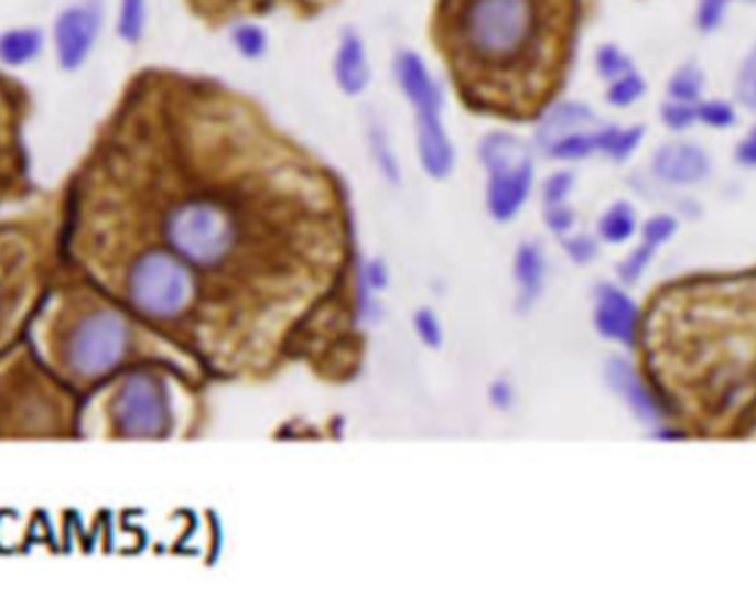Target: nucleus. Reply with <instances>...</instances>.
Listing matches in <instances>:
<instances>
[{
	"instance_id": "obj_1",
	"label": "nucleus",
	"mask_w": 756,
	"mask_h": 607,
	"mask_svg": "<svg viewBox=\"0 0 756 607\" xmlns=\"http://www.w3.org/2000/svg\"><path fill=\"white\" fill-rule=\"evenodd\" d=\"M54 215L58 272L116 303L210 380L303 362L358 371L360 285L341 186L303 166L80 186Z\"/></svg>"
},
{
	"instance_id": "obj_2",
	"label": "nucleus",
	"mask_w": 756,
	"mask_h": 607,
	"mask_svg": "<svg viewBox=\"0 0 756 607\" xmlns=\"http://www.w3.org/2000/svg\"><path fill=\"white\" fill-rule=\"evenodd\" d=\"M169 378H182L204 387L206 382L164 365L138 367L116 380L107 407L111 433L118 437H169L177 424V411Z\"/></svg>"
},
{
	"instance_id": "obj_3",
	"label": "nucleus",
	"mask_w": 756,
	"mask_h": 607,
	"mask_svg": "<svg viewBox=\"0 0 756 607\" xmlns=\"http://www.w3.org/2000/svg\"><path fill=\"white\" fill-rule=\"evenodd\" d=\"M533 28L531 0H474L465 17L467 39L485 56L516 54Z\"/></svg>"
},
{
	"instance_id": "obj_4",
	"label": "nucleus",
	"mask_w": 756,
	"mask_h": 607,
	"mask_svg": "<svg viewBox=\"0 0 756 607\" xmlns=\"http://www.w3.org/2000/svg\"><path fill=\"white\" fill-rule=\"evenodd\" d=\"M483 162L492 171V208L496 217H511L531 188V158L522 140L511 133H492L480 144Z\"/></svg>"
},
{
	"instance_id": "obj_5",
	"label": "nucleus",
	"mask_w": 756,
	"mask_h": 607,
	"mask_svg": "<svg viewBox=\"0 0 756 607\" xmlns=\"http://www.w3.org/2000/svg\"><path fill=\"white\" fill-rule=\"evenodd\" d=\"M100 32V8L94 3L65 10L56 23V50L63 69H78L91 54Z\"/></svg>"
},
{
	"instance_id": "obj_6",
	"label": "nucleus",
	"mask_w": 756,
	"mask_h": 607,
	"mask_svg": "<svg viewBox=\"0 0 756 607\" xmlns=\"http://www.w3.org/2000/svg\"><path fill=\"white\" fill-rule=\"evenodd\" d=\"M595 299V327L600 334L626 347L637 345L639 310L630 296L619 288L604 283L597 288Z\"/></svg>"
},
{
	"instance_id": "obj_7",
	"label": "nucleus",
	"mask_w": 756,
	"mask_h": 607,
	"mask_svg": "<svg viewBox=\"0 0 756 607\" xmlns=\"http://www.w3.org/2000/svg\"><path fill=\"white\" fill-rule=\"evenodd\" d=\"M708 153L692 142H670L657 149L652 158V173L670 186H694L710 175Z\"/></svg>"
},
{
	"instance_id": "obj_8",
	"label": "nucleus",
	"mask_w": 756,
	"mask_h": 607,
	"mask_svg": "<svg viewBox=\"0 0 756 607\" xmlns=\"http://www.w3.org/2000/svg\"><path fill=\"white\" fill-rule=\"evenodd\" d=\"M395 76L419 113H441L443 91L417 52H401L395 58Z\"/></svg>"
},
{
	"instance_id": "obj_9",
	"label": "nucleus",
	"mask_w": 756,
	"mask_h": 607,
	"mask_svg": "<svg viewBox=\"0 0 756 607\" xmlns=\"http://www.w3.org/2000/svg\"><path fill=\"white\" fill-rule=\"evenodd\" d=\"M606 376L611 387L626 400L630 411L646 424H655L661 418V402L644 384V380L637 376L633 365L624 358H613L606 367Z\"/></svg>"
},
{
	"instance_id": "obj_10",
	"label": "nucleus",
	"mask_w": 756,
	"mask_h": 607,
	"mask_svg": "<svg viewBox=\"0 0 756 607\" xmlns=\"http://www.w3.org/2000/svg\"><path fill=\"white\" fill-rule=\"evenodd\" d=\"M371 78L363 39L354 30H343L334 54V80L347 96H358L367 89Z\"/></svg>"
},
{
	"instance_id": "obj_11",
	"label": "nucleus",
	"mask_w": 756,
	"mask_h": 607,
	"mask_svg": "<svg viewBox=\"0 0 756 607\" xmlns=\"http://www.w3.org/2000/svg\"><path fill=\"white\" fill-rule=\"evenodd\" d=\"M595 122V116L588 107L580 102H560L549 113L544 116L540 124V142L544 149H549L555 140L573 133L588 129Z\"/></svg>"
},
{
	"instance_id": "obj_12",
	"label": "nucleus",
	"mask_w": 756,
	"mask_h": 607,
	"mask_svg": "<svg viewBox=\"0 0 756 607\" xmlns=\"http://www.w3.org/2000/svg\"><path fill=\"white\" fill-rule=\"evenodd\" d=\"M43 52V34L39 30H12L0 36V61L10 67H21Z\"/></svg>"
},
{
	"instance_id": "obj_13",
	"label": "nucleus",
	"mask_w": 756,
	"mask_h": 607,
	"mask_svg": "<svg viewBox=\"0 0 756 607\" xmlns=\"http://www.w3.org/2000/svg\"><path fill=\"white\" fill-rule=\"evenodd\" d=\"M644 140L641 127L630 129H617V127H604L595 131V151H602L611 155L613 160H626Z\"/></svg>"
},
{
	"instance_id": "obj_14",
	"label": "nucleus",
	"mask_w": 756,
	"mask_h": 607,
	"mask_svg": "<svg viewBox=\"0 0 756 607\" xmlns=\"http://www.w3.org/2000/svg\"><path fill=\"white\" fill-rule=\"evenodd\" d=\"M597 228L606 243H624L637 232V215L630 204L617 202L604 213Z\"/></svg>"
},
{
	"instance_id": "obj_15",
	"label": "nucleus",
	"mask_w": 756,
	"mask_h": 607,
	"mask_svg": "<svg viewBox=\"0 0 756 607\" xmlns=\"http://www.w3.org/2000/svg\"><path fill=\"white\" fill-rule=\"evenodd\" d=\"M703 74L694 65H685L668 80V98L677 102L694 105L703 91Z\"/></svg>"
},
{
	"instance_id": "obj_16",
	"label": "nucleus",
	"mask_w": 756,
	"mask_h": 607,
	"mask_svg": "<svg viewBox=\"0 0 756 607\" xmlns=\"http://www.w3.org/2000/svg\"><path fill=\"white\" fill-rule=\"evenodd\" d=\"M553 158L558 160H582L588 158L595 151V131L582 129V131H573L560 140H555L549 149H547Z\"/></svg>"
},
{
	"instance_id": "obj_17",
	"label": "nucleus",
	"mask_w": 756,
	"mask_h": 607,
	"mask_svg": "<svg viewBox=\"0 0 756 607\" xmlns=\"http://www.w3.org/2000/svg\"><path fill=\"white\" fill-rule=\"evenodd\" d=\"M144 23H147V3L144 0H120L118 32L127 43L136 45L142 39Z\"/></svg>"
},
{
	"instance_id": "obj_18",
	"label": "nucleus",
	"mask_w": 756,
	"mask_h": 607,
	"mask_svg": "<svg viewBox=\"0 0 756 607\" xmlns=\"http://www.w3.org/2000/svg\"><path fill=\"white\" fill-rule=\"evenodd\" d=\"M644 94H646V83L641 80V76L635 69H630L628 74L611 80V87L606 91V100L613 107H630Z\"/></svg>"
},
{
	"instance_id": "obj_19",
	"label": "nucleus",
	"mask_w": 756,
	"mask_h": 607,
	"mask_svg": "<svg viewBox=\"0 0 756 607\" xmlns=\"http://www.w3.org/2000/svg\"><path fill=\"white\" fill-rule=\"evenodd\" d=\"M233 45L237 47V52L248 58V61H257L266 54L268 50V36L259 25H239L233 30Z\"/></svg>"
},
{
	"instance_id": "obj_20",
	"label": "nucleus",
	"mask_w": 756,
	"mask_h": 607,
	"mask_svg": "<svg viewBox=\"0 0 756 607\" xmlns=\"http://www.w3.org/2000/svg\"><path fill=\"white\" fill-rule=\"evenodd\" d=\"M734 94L736 100L756 113V47L754 52L743 61L736 80H734Z\"/></svg>"
},
{
	"instance_id": "obj_21",
	"label": "nucleus",
	"mask_w": 756,
	"mask_h": 607,
	"mask_svg": "<svg viewBox=\"0 0 756 607\" xmlns=\"http://www.w3.org/2000/svg\"><path fill=\"white\" fill-rule=\"evenodd\" d=\"M595 67H597L600 76L606 80H615V78H619L633 69L630 61L615 45H604L597 50Z\"/></svg>"
},
{
	"instance_id": "obj_22",
	"label": "nucleus",
	"mask_w": 756,
	"mask_h": 607,
	"mask_svg": "<svg viewBox=\"0 0 756 607\" xmlns=\"http://www.w3.org/2000/svg\"><path fill=\"white\" fill-rule=\"evenodd\" d=\"M696 122H703L710 129H730L736 122L732 105L723 100H708L696 105Z\"/></svg>"
},
{
	"instance_id": "obj_23",
	"label": "nucleus",
	"mask_w": 756,
	"mask_h": 607,
	"mask_svg": "<svg viewBox=\"0 0 756 607\" xmlns=\"http://www.w3.org/2000/svg\"><path fill=\"white\" fill-rule=\"evenodd\" d=\"M661 122L670 131H677V133L688 131L696 122V107L688 105V102L670 100V102L661 105Z\"/></svg>"
},
{
	"instance_id": "obj_24",
	"label": "nucleus",
	"mask_w": 756,
	"mask_h": 607,
	"mask_svg": "<svg viewBox=\"0 0 756 607\" xmlns=\"http://www.w3.org/2000/svg\"><path fill=\"white\" fill-rule=\"evenodd\" d=\"M677 228H679V224H677V219L672 215H655L641 228L644 243H648V246H652L657 250L659 246H663L666 241H670L674 237Z\"/></svg>"
},
{
	"instance_id": "obj_25",
	"label": "nucleus",
	"mask_w": 756,
	"mask_h": 607,
	"mask_svg": "<svg viewBox=\"0 0 756 607\" xmlns=\"http://www.w3.org/2000/svg\"><path fill=\"white\" fill-rule=\"evenodd\" d=\"M652 257H655V248L648 246V243H641V246H639L635 252H630V254L622 261V265L617 268L619 279H622L624 283H628V285L637 283V281L641 279V274L646 272L648 263L652 261Z\"/></svg>"
},
{
	"instance_id": "obj_26",
	"label": "nucleus",
	"mask_w": 756,
	"mask_h": 607,
	"mask_svg": "<svg viewBox=\"0 0 756 607\" xmlns=\"http://www.w3.org/2000/svg\"><path fill=\"white\" fill-rule=\"evenodd\" d=\"M730 0H699L696 6V28L701 32H714L723 19H725V10H727Z\"/></svg>"
},
{
	"instance_id": "obj_27",
	"label": "nucleus",
	"mask_w": 756,
	"mask_h": 607,
	"mask_svg": "<svg viewBox=\"0 0 756 607\" xmlns=\"http://www.w3.org/2000/svg\"><path fill=\"white\" fill-rule=\"evenodd\" d=\"M571 186H573L571 173H558V175H553V177L547 182V186H544V197H547L551 204H558V202H562V199L569 195Z\"/></svg>"
},
{
	"instance_id": "obj_28",
	"label": "nucleus",
	"mask_w": 756,
	"mask_h": 607,
	"mask_svg": "<svg viewBox=\"0 0 756 607\" xmlns=\"http://www.w3.org/2000/svg\"><path fill=\"white\" fill-rule=\"evenodd\" d=\"M566 250H569V254H571L577 263H586V261H591V259L595 257L597 243H595L591 237L580 235V237H573V239L566 243Z\"/></svg>"
},
{
	"instance_id": "obj_29",
	"label": "nucleus",
	"mask_w": 756,
	"mask_h": 607,
	"mask_svg": "<svg viewBox=\"0 0 756 607\" xmlns=\"http://www.w3.org/2000/svg\"><path fill=\"white\" fill-rule=\"evenodd\" d=\"M736 162L747 169H756V127L749 129V133L738 142L736 151Z\"/></svg>"
},
{
	"instance_id": "obj_30",
	"label": "nucleus",
	"mask_w": 756,
	"mask_h": 607,
	"mask_svg": "<svg viewBox=\"0 0 756 607\" xmlns=\"http://www.w3.org/2000/svg\"><path fill=\"white\" fill-rule=\"evenodd\" d=\"M549 224L553 230L558 232H566L571 226H573V213L566 210V208H560V206H553L551 213H549Z\"/></svg>"
},
{
	"instance_id": "obj_31",
	"label": "nucleus",
	"mask_w": 756,
	"mask_h": 607,
	"mask_svg": "<svg viewBox=\"0 0 756 607\" xmlns=\"http://www.w3.org/2000/svg\"><path fill=\"white\" fill-rule=\"evenodd\" d=\"M657 437H659V440H683L685 433H683V431H672V429H661V431L657 433Z\"/></svg>"
}]
</instances>
